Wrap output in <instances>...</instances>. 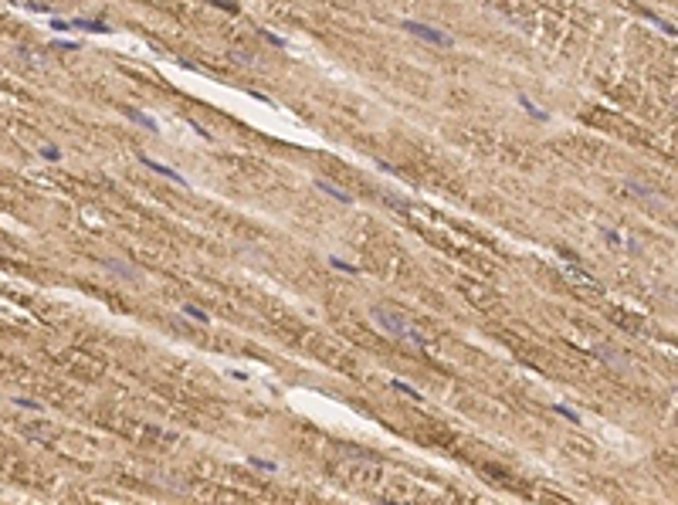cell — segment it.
Returning <instances> with one entry per match:
<instances>
[{"label":"cell","mask_w":678,"mask_h":505,"mask_svg":"<svg viewBox=\"0 0 678 505\" xmlns=\"http://www.w3.org/2000/svg\"><path fill=\"white\" fill-rule=\"evenodd\" d=\"M251 465H254V468H264V471H275L271 461H258V458H251Z\"/></svg>","instance_id":"12"},{"label":"cell","mask_w":678,"mask_h":505,"mask_svg":"<svg viewBox=\"0 0 678 505\" xmlns=\"http://www.w3.org/2000/svg\"><path fill=\"white\" fill-rule=\"evenodd\" d=\"M519 102H522V109H526V112H532L536 119H546V112H539V109H536V105H532L529 98H519Z\"/></svg>","instance_id":"10"},{"label":"cell","mask_w":678,"mask_h":505,"mask_svg":"<svg viewBox=\"0 0 678 505\" xmlns=\"http://www.w3.org/2000/svg\"><path fill=\"white\" fill-rule=\"evenodd\" d=\"M404 31H411V34H417V38L431 41V44H451V38H448L444 31H434V27H427V24H417V20H404Z\"/></svg>","instance_id":"2"},{"label":"cell","mask_w":678,"mask_h":505,"mask_svg":"<svg viewBox=\"0 0 678 505\" xmlns=\"http://www.w3.org/2000/svg\"><path fill=\"white\" fill-rule=\"evenodd\" d=\"M143 163H146V166H150L153 173H160V176H170V180H176V183H187V180H183V176L176 173V170H170V166H163V163H153L150 156H143Z\"/></svg>","instance_id":"3"},{"label":"cell","mask_w":678,"mask_h":505,"mask_svg":"<svg viewBox=\"0 0 678 505\" xmlns=\"http://www.w3.org/2000/svg\"><path fill=\"white\" fill-rule=\"evenodd\" d=\"M41 156H44V159H61L58 146H44V149H41Z\"/></svg>","instance_id":"11"},{"label":"cell","mask_w":678,"mask_h":505,"mask_svg":"<svg viewBox=\"0 0 678 505\" xmlns=\"http://www.w3.org/2000/svg\"><path fill=\"white\" fill-rule=\"evenodd\" d=\"M126 116L132 119V122H143V126H150V129H156V122H153L146 112H139V109H126Z\"/></svg>","instance_id":"5"},{"label":"cell","mask_w":678,"mask_h":505,"mask_svg":"<svg viewBox=\"0 0 678 505\" xmlns=\"http://www.w3.org/2000/svg\"><path fill=\"white\" fill-rule=\"evenodd\" d=\"M370 315H373V322H377L380 329L387 332L390 339H397V343H407V346H424V336L411 326V319H404L397 309H390V305H373L370 309Z\"/></svg>","instance_id":"1"},{"label":"cell","mask_w":678,"mask_h":505,"mask_svg":"<svg viewBox=\"0 0 678 505\" xmlns=\"http://www.w3.org/2000/svg\"><path fill=\"white\" fill-rule=\"evenodd\" d=\"M556 414L566 417V421H573V424H580V414H577V410H570V407H563V404H556Z\"/></svg>","instance_id":"9"},{"label":"cell","mask_w":678,"mask_h":505,"mask_svg":"<svg viewBox=\"0 0 678 505\" xmlns=\"http://www.w3.org/2000/svg\"><path fill=\"white\" fill-rule=\"evenodd\" d=\"M394 390H400V393H407V397H411V400H421V393H417L414 387H407V383H404V380H394Z\"/></svg>","instance_id":"8"},{"label":"cell","mask_w":678,"mask_h":505,"mask_svg":"<svg viewBox=\"0 0 678 505\" xmlns=\"http://www.w3.org/2000/svg\"><path fill=\"white\" fill-rule=\"evenodd\" d=\"M329 265H333V268H339V272H346V275H359L356 265H349V261H339V258H329Z\"/></svg>","instance_id":"6"},{"label":"cell","mask_w":678,"mask_h":505,"mask_svg":"<svg viewBox=\"0 0 678 505\" xmlns=\"http://www.w3.org/2000/svg\"><path fill=\"white\" fill-rule=\"evenodd\" d=\"M183 312H187L190 319H197V322H207V312H204V309H197V305H190V302L183 305Z\"/></svg>","instance_id":"7"},{"label":"cell","mask_w":678,"mask_h":505,"mask_svg":"<svg viewBox=\"0 0 678 505\" xmlns=\"http://www.w3.org/2000/svg\"><path fill=\"white\" fill-rule=\"evenodd\" d=\"M316 187H319V190H322V194H329V197H336V200H339V204H353V197H349V194H342V190H336V187H333V183H326V180H319V183H316Z\"/></svg>","instance_id":"4"}]
</instances>
